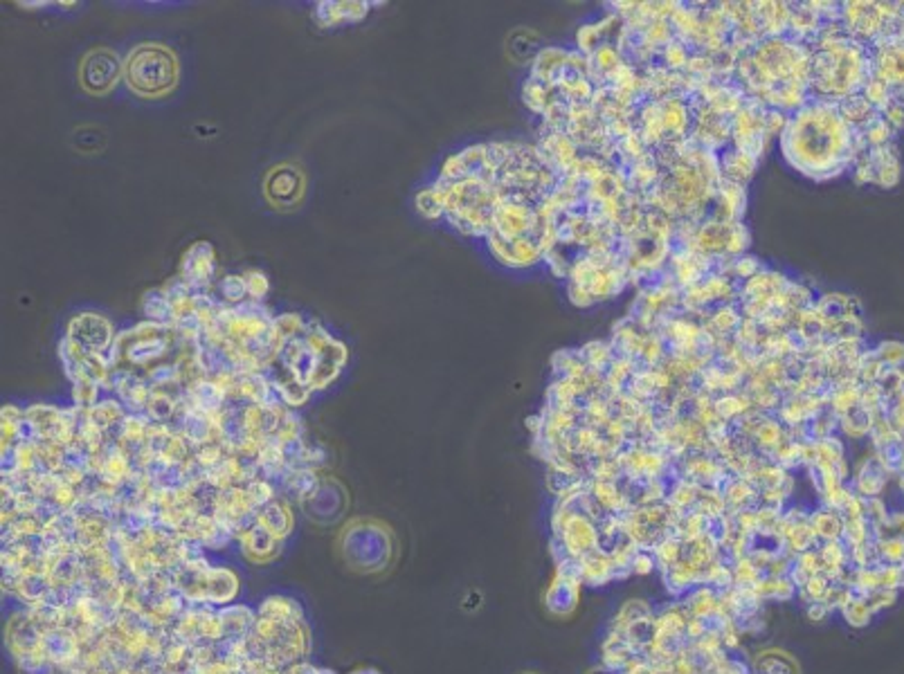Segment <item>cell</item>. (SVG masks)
Segmentation results:
<instances>
[{"instance_id": "cell-10", "label": "cell", "mask_w": 904, "mask_h": 674, "mask_svg": "<svg viewBox=\"0 0 904 674\" xmlns=\"http://www.w3.org/2000/svg\"><path fill=\"white\" fill-rule=\"evenodd\" d=\"M257 524H261L268 533L275 537V540L280 542L286 540L288 533L292 531V524H295V520H292L291 501L272 500L271 504L259 508Z\"/></svg>"}, {"instance_id": "cell-13", "label": "cell", "mask_w": 904, "mask_h": 674, "mask_svg": "<svg viewBox=\"0 0 904 674\" xmlns=\"http://www.w3.org/2000/svg\"><path fill=\"white\" fill-rule=\"evenodd\" d=\"M142 315H146V320L155 321V324H175V311L171 300L167 297V292L163 290V286L154 288V290L144 292L140 301Z\"/></svg>"}, {"instance_id": "cell-3", "label": "cell", "mask_w": 904, "mask_h": 674, "mask_svg": "<svg viewBox=\"0 0 904 674\" xmlns=\"http://www.w3.org/2000/svg\"><path fill=\"white\" fill-rule=\"evenodd\" d=\"M124 79V61L109 47H95L81 58L80 86L88 95H109Z\"/></svg>"}, {"instance_id": "cell-4", "label": "cell", "mask_w": 904, "mask_h": 674, "mask_svg": "<svg viewBox=\"0 0 904 674\" xmlns=\"http://www.w3.org/2000/svg\"><path fill=\"white\" fill-rule=\"evenodd\" d=\"M263 196L275 209H297L306 196V175L300 164L282 163L263 178Z\"/></svg>"}, {"instance_id": "cell-16", "label": "cell", "mask_w": 904, "mask_h": 674, "mask_svg": "<svg viewBox=\"0 0 904 674\" xmlns=\"http://www.w3.org/2000/svg\"><path fill=\"white\" fill-rule=\"evenodd\" d=\"M417 209L425 218H439L443 214V198L434 187L423 189L417 196Z\"/></svg>"}, {"instance_id": "cell-15", "label": "cell", "mask_w": 904, "mask_h": 674, "mask_svg": "<svg viewBox=\"0 0 904 674\" xmlns=\"http://www.w3.org/2000/svg\"><path fill=\"white\" fill-rule=\"evenodd\" d=\"M221 295L226 306H241L246 304L250 297H248V286L243 275H228L221 279Z\"/></svg>"}, {"instance_id": "cell-6", "label": "cell", "mask_w": 904, "mask_h": 674, "mask_svg": "<svg viewBox=\"0 0 904 674\" xmlns=\"http://www.w3.org/2000/svg\"><path fill=\"white\" fill-rule=\"evenodd\" d=\"M217 275V257L207 241H198L185 252L178 277L194 290H207Z\"/></svg>"}, {"instance_id": "cell-17", "label": "cell", "mask_w": 904, "mask_h": 674, "mask_svg": "<svg viewBox=\"0 0 904 674\" xmlns=\"http://www.w3.org/2000/svg\"><path fill=\"white\" fill-rule=\"evenodd\" d=\"M794 668H792V661L788 658V654H763L759 658V674H792Z\"/></svg>"}, {"instance_id": "cell-18", "label": "cell", "mask_w": 904, "mask_h": 674, "mask_svg": "<svg viewBox=\"0 0 904 674\" xmlns=\"http://www.w3.org/2000/svg\"><path fill=\"white\" fill-rule=\"evenodd\" d=\"M243 279H246L248 297H250V301H259L268 295V279H266V275H263V272L246 270L243 272Z\"/></svg>"}, {"instance_id": "cell-14", "label": "cell", "mask_w": 904, "mask_h": 674, "mask_svg": "<svg viewBox=\"0 0 904 674\" xmlns=\"http://www.w3.org/2000/svg\"><path fill=\"white\" fill-rule=\"evenodd\" d=\"M257 614L268 618L304 620V614H302L300 605H297L292 598H286V595H271V598H266L261 605H259Z\"/></svg>"}, {"instance_id": "cell-1", "label": "cell", "mask_w": 904, "mask_h": 674, "mask_svg": "<svg viewBox=\"0 0 904 674\" xmlns=\"http://www.w3.org/2000/svg\"><path fill=\"white\" fill-rule=\"evenodd\" d=\"M178 57L163 43H140L124 58V81L144 100H160L178 86Z\"/></svg>"}, {"instance_id": "cell-11", "label": "cell", "mask_w": 904, "mask_h": 674, "mask_svg": "<svg viewBox=\"0 0 904 674\" xmlns=\"http://www.w3.org/2000/svg\"><path fill=\"white\" fill-rule=\"evenodd\" d=\"M369 12V3H317L315 21L322 27H334L345 21H360Z\"/></svg>"}, {"instance_id": "cell-7", "label": "cell", "mask_w": 904, "mask_h": 674, "mask_svg": "<svg viewBox=\"0 0 904 674\" xmlns=\"http://www.w3.org/2000/svg\"><path fill=\"white\" fill-rule=\"evenodd\" d=\"M239 594V578L226 566H207L203 574V598L214 607H226Z\"/></svg>"}, {"instance_id": "cell-8", "label": "cell", "mask_w": 904, "mask_h": 674, "mask_svg": "<svg viewBox=\"0 0 904 674\" xmlns=\"http://www.w3.org/2000/svg\"><path fill=\"white\" fill-rule=\"evenodd\" d=\"M237 542L241 544L243 555H246L250 562H259V564H266V562L275 560L280 555V546L282 542L275 540L261 524H252L250 529L241 531L237 535Z\"/></svg>"}, {"instance_id": "cell-9", "label": "cell", "mask_w": 904, "mask_h": 674, "mask_svg": "<svg viewBox=\"0 0 904 674\" xmlns=\"http://www.w3.org/2000/svg\"><path fill=\"white\" fill-rule=\"evenodd\" d=\"M218 620H221V634L226 643H239L248 638L252 625L257 620V612H252L246 605H226L218 609Z\"/></svg>"}, {"instance_id": "cell-19", "label": "cell", "mask_w": 904, "mask_h": 674, "mask_svg": "<svg viewBox=\"0 0 904 674\" xmlns=\"http://www.w3.org/2000/svg\"><path fill=\"white\" fill-rule=\"evenodd\" d=\"M351 674H380V672L374 670V668H360V670H354Z\"/></svg>"}, {"instance_id": "cell-12", "label": "cell", "mask_w": 904, "mask_h": 674, "mask_svg": "<svg viewBox=\"0 0 904 674\" xmlns=\"http://www.w3.org/2000/svg\"><path fill=\"white\" fill-rule=\"evenodd\" d=\"M579 580L558 574V578L551 583L549 591H547V607L558 616L569 614L576 607V600H579Z\"/></svg>"}, {"instance_id": "cell-5", "label": "cell", "mask_w": 904, "mask_h": 674, "mask_svg": "<svg viewBox=\"0 0 904 674\" xmlns=\"http://www.w3.org/2000/svg\"><path fill=\"white\" fill-rule=\"evenodd\" d=\"M66 337L80 344L81 349L90 351V353L104 355L106 351H111L117 335H113V326H111L109 320L95 315V312H81L68 324Z\"/></svg>"}, {"instance_id": "cell-2", "label": "cell", "mask_w": 904, "mask_h": 674, "mask_svg": "<svg viewBox=\"0 0 904 674\" xmlns=\"http://www.w3.org/2000/svg\"><path fill=\"white\" fill-rule=\"evenodd\" d=\"M338 549L349 569L378 574L394 558V535L388 524L376 520H351L338 537Z\"/></svg>"}]
</instances>
